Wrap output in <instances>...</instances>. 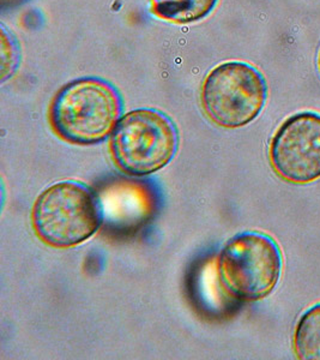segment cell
I'll return each instance as SVG.
<instances>
[{"label":"cell","mask_w":320,"mask_h":360,"mask_svg":"<svg viewBox=\"0 0 320 360\" xmlns=\"http://www.w3.org/2000/svg\"><path fill=\"white\" fill-rule=\"evenodd\" d=\"M218 0H150L152 13L164 21L189 25L204 20Z\"/></svg>","instance_id":"52a82bcc"},{"label":"cell","mask_w":320,"mask_h":360,"mask_svg":"<svg viewBox=\"0 0 320 360\" xmlns=\"http://www.w3.org/2000/svg\"><path fill=\"white\" fill-rule=\"evenodd\" d=\"M318 64H319V71H320V53H319V60H318Z\"/></svg>","instance_id":"9c48e42d"},{"label":"cell","mask_w":320,"mask_h":360,"mask_svg":"<svg viewBox=\"0 0 320 360\" xmlns=\"http://www.w3.org/2000/svg\"><path fill=\"white\" fill-rule=\"evenodd\" d=\"M270 162L282 179L309 184L320 178V115L300 112L284 120L271 139Z\"/></svg>","instance_id":"8992f818"},{"label":"cell","mask_w":320,"mask_h":360,"mask_svg":"<svg viewBox=\"0 0 320 360\" xmlns=\"http://www.w3.org/2000/svg\"><path fill=\"white\" fill-rule=\"evenodd\" d=\"M98 195L79 181H59L37 197L32 212L34 231L42 242L69 249L91 239L102 225Z\"/></svg>","instance_id":"7a4b0ae2"},{"label":"cell","mask_w":320,"mask_h":360,"mask_svg":"<svg viewBox=\"0 0 320 360\" xmlns=\"http://www.w3.org/2000/svg\"><path fill=\"white\" fill-rule=\"evenodd\" d=\"M282 252L267 234L244 232L232 238L218 259L225 291L240 302H257L275 290L282 274Z\"/></svg>","instance_id":"277c9868"},{"label":"cell","mask_w":320,"mask_h":360,"mask_svg":"<svg viewBox=\"0 0 320 360\" xmlns=\"http://www.w3.org/2000/svg\"><path fill=\"white\" fill-rule=\"evenodd\" d=\"M123 117V98L105 79L84 77L67 83L51 103L48 119L53 131L65 142L91 146L114 131Z\"/></svg>","instance_id":"6da1fadb"},{"label":"cell","mask_w":320,"mask_h":360,"mask_svg":"<svg viewBox=\"0 0 320 360\" xmlns=\"http://www.w3.org/2000/svg\"><path fill=\"white\" fill-rule=\"evenodd\" d=\"M293 345L299 359L320 360V303L314 304L300 316Z\"/></svg>","instance_id":"ba28073f"},{"label":"cell","mask_w":320,"mask_h":360,"mask_svg":"<svg viewBox=\"0 0 320 360\" xmlns=\"http://www.w3.org/2000/svg\"><path fill=\"white\" fill-rule=\"evenodd\" d=\"M178 148L175 124L164 112L152 108H138L124 115L109 141L115 166L133 176H149L166 167Z\"/></svg>","instance_id":"3957f363"},{"label":"cell","mask_w":320,"mask_h":360,"mask_svg":"<svg viewBox=\"0 0 320 360\" xmlns=\"http://www.w3.org/2000/svg\"><path fill=\"white\" fill-rule=\"evenodd\" d=\"M263 75L247 63L227 62L213 68L201 86V107L218 127L238 129L252 123L267 103Z\"/></svg>","instance_id":"5b68a950"}]
</instances>
